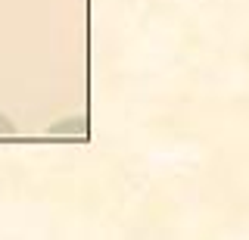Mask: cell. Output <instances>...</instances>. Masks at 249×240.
I'll return each mask as SVG.
<instances>
[{
    "mask_svg": "<svg viewBox=\"0 0 249 240\" xmlns=\"http://www.w3.org/2000/svg\"><path fill=\"white\" fill-rule=\"evenodd\" d=\"M10 131H13V125L3 119V115H0V134H10Z\"/></svg>",
    "mask_w": 249,
    "mask_h": 240,
    "instance_id": "obj_1",
    "label": "cell"
}]
</instances>
